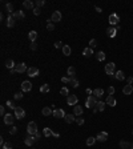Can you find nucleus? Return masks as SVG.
Wrapping results in <instances>:
<instances>
[{"mask_svg": "<svg viewBox=\"0 0 133 149\" xmlns=\"http://www.w3.org/2000/svg\"><path fill=\"white\" fill-rule=\"evenodd\" d=\"M0 115H2L3 117L5 116V109H4V107H0Z\"/></svg>", "mask_w": 133, "mask_h": 149, "instance_id": "52", "label": "nucleus"}, {"mask_svg": "<svg viewBox=\"0 0 133 149\" xmlns=\"http://www.w3.org/2000/svg\"><path fill=\"white\" fill-rule=\"evenodd\" d=\"M31 49L36 51V49H37V44H36V43H32V44H31Z\"/></svg>", "mask_w": 133, "mask_h": 149, "instance_id": "53", "label": "nucleus"}, {"mask_svg": "<svg viewBox=\"0 0 133 149\" xmlns=\"http://www.w3.org/2000/svg\"><path fill=\"white\" fill-rule=\"evenodd\" d=\"M47 21H48V25H47V29H48V31H53V29H55V25L51 23V20H47Z\"/></svg>", "mask_w": 133, "mask_h": 149, "instance_id": "45", "label": "nucleus"}, {"mask_svg": "<svg viewBox=\"0 0 133 149\" xmlns=\"http://www.w3.org/2000/svg\"><path fill=\"white\" fill-rule=\"evenodd\" d=\"M27 132H28L29 136H35L36 133H37V125H36L35 121L28 122V125H27Z\"/></svg>", "mask_w": 133, "mask_h": 149, "instance_id": "1", "label": "nucleus"}, {"mask_svg": "<svg viewBox=\"0 0 133 149\" xmlns=\"http://www.w3.org/2000/svg\"><path fill=\"white\" fill-rule=\"evenodd\" d=\"M132 133H133V130H132Z\"/></svg>", "mask_w": 133, "mask_h": 149, "instance_id": "61", "label": "nucleus"}, {"mask_svg": "<svg viewBox=\"0 0 133 149\" xmlns=\"http://www.w3.org/2000/svg\"><path fill=\"white\" fill-rule=\"evenodd\" d=\"M85 92H87V95H88V96H92V95H93V92H92V89H89V88H88L87 91H85Z\"/></svg>", "mask_w": 133, "mask_h": 149, "instance_id": "56", "label": "nucleus"}, {"mask_svg": "<svg viewBox=\"0 0 133 149\" xmlns=\"http://www.w3.org/2000/svg\"><path fill=\"white\" fill-rule=\"evenodd\" d=\"M105 57H107V56H105L104 52H97V53H96V59H97L99 61H104Z\"/></svg>", "mask_w": 133, "mask_h": 149, "instance_id": "32", "label": "nucleus"}, {"mask_svg": "<svg viewBox=\"0 0 133 149\" xmlns=\"http://www.w3.org/2000/svg\"><path fill=\"white\" fill-rule=\"evenodd\" d=\"M41 113H43V116H51V115H53V111H52L49 107H44L43 111H41Z\"/></svg>", "mask_w": 133, "mask_h": 149, "instance_id": "22", "label": "nucleus"}, {"mask_svg": "<svg viewBox=\"0 0 133 149\" xmlns=\"http://www.w3.org/2000/svg\"><path fill=\"white\" fill-rule=\"evenodd\" d=\"M116 79L119 80V81L125 80V73L122 72V71H117V72H116Z\"/></svg>", "mask_w": 133, "mask_h": 149, "instance_id": "25", "label": "nucleus"}, {"mask_svg": "<svg viewBox=\"0 0 133 149\" xmlns=\"http://www.w3.org/2000/svg\"><path fill=\"white\" fill-rule=\"evenodd\" d=\"M33 138H35V141H37V140H40V133H39V132H37V133H36V135L33 136Z\"/></svg>", "mask_w": 133, "mask_h": 149, "instance_id": "54", "label": "nucleus"}, {"mask_svg": "<svg viewBox=\"0 0 133 149\" xmlns=\"http://www.w3.org/2000/svg\"><path fill=\"white\" fill-rule=\"evenodd\" d=\"M114 87H108V89H107V93H108V95L109 96H113V93H114Z\"/></svg>", "mask_w": 133, "mask_h": 149, "instance_id": "42", "label": "nucleus"}, {"mask_svg": "<svg viewBox=\"0 0 133 149\" xmlns=\"http://www.w3.org/2000/svg\"><path fill=\"white\" fill-rule=\"evenodd\" d=\"M49 89H51V87L48 84H44V85H41L40 87V92L41 93H47V92H49Z\"/></svg>", "mask_w": 133, "mask_h": 149, "instance_id": "35", "label": "nucleus"}, {"mask_svg": "<svg viewBox=\"0 0 133 149\" xmlns=\"http://www.w3.org/2000/svg\"><path fill=\"white\" fill-rule=\"evenodd\" d=\"M114 67H116V64L114 63H108V64L105 65V73L107 75H109V77H116V75H114Z\"/></svg>", "mask_w": 133, "mask_h": 149, "instance_id": "2", "label": "nucleus"}, {"mask_svg": "<svg viewBox=\"0 0 133 149\" xmlns=\"http://www.w3.org/2000/svg\"><path fill=\"white\" fill-rule=\"evenodd\" d=\"M96 45H97V40H95V39H92V40L89 41V48H92V49H93Z\"/></svg>", "mask_w": 133, "mask_h": 149, "instance_id": "43", "label": "nucleus"}, {"mask_svg": "<svg viewBox=\"0 0 133 149\" xmlns=\"http://www.w3.org/2000/svg\"><path fill=\"white\" fill-rule=\"evenodd\" d=\"M60 93H61V96H69V91H68V88L67 87H63L61 88V91H60Z\"/></svg>", "mask_w": 133, "mask_h": 149, "instance_id": "37", "label": "nucleus"}, {"mask_svg": "<svg viewBox=\"0 0 133 149\" xmlns=\"http://www.w3.org/2000/svg\"><path fill=\"white\" fill-rule=\"evenodd\" d=\"M5 8H7V11H8V13H10V15L15 12V11H13V4H12V3H7Z\"/></svg>", "mask_w": 133, "mask_h": 149, "instance_id": "36", "label": "nucleus"}, {"mask_svg": "<svg viewBox=\"0 0 133 149\" xmlns=\"http://www.w3.org/2000/svg\"><path fill=\"white\" fill-rule=\"evenodd\" d=\"M107 33H108L109 37H114V36L117 35V29H116L114 27H109V28L107 29Z\"/></svg>", "mask_w": 133, "mask_h": 149, "instance_id": "19", "label": "nucleus"}, {"mask_svg": "<svg viewBox=\"0 0 133 149\" xmlns=\"http://www.w3.org/2000/svg\"><path fill=\"white\" fill-rule=\"evenodd\" d=\"M40 12H41L40 8H37V7H35V8H33V13L35 15H40Z\"/></svg>", "mask_w": 133, "mask_h": 149, "instance_id": "51", "label": "nucleus"}, {"mask_svg": "<svg viewBox=\"0 0 133 149\" xmlns=\"http://www.w3.org/2000/svg\"><path fill=\"white\" fill-rule=\"evenodd\" d=\"M105 103H107L109 107H116L117 101H116L114 96H108V97H107V101H105Z\"/></svg>", "mask_w": 133, "mask_h": 149, "instance_id": "17", "label": "nucleus"}, {"mask_svg": "<svg viewBox=\"0 0 133 149\" xmlns=\"http://www.w3.org/2000/svg\"><path fill=\"white\" fill-rule=\"evenodd\" d=\"M77 96L76 95H72V96H68L67 97V103H68V105H77Z\"/></svg>", "mask_w": 133, "mask_h": 149, "instance_id": "11", "label": "nucleus"}, {"mask_svg": "<svg viewBox=\"0 0 133 149\" xmlns=\"http://www.w3.org/2000/svg\"><path fill=\"white\" fill-rule=\"evenodd\" d=\"M53 135V130L52 129H49V128H44L43 129V136L44 137H51Z\"/></svg>", "mask_w": 133, "mask_h": 149, "instance_id": "27", "label": "nucleus"}, {"mask_svg": "<svg viewBox=\"0 0 133 149\" xmlns=\"http://www.w3.org/2000/svg\"><path fill=\"white\" fill-rule=\"evenodd\" d=\"M27 73H28L29 77H36V76L39 75V69H37L36 67H31V68H28Z\"/></svg>", "mask_w": 133, "mask_h": 149, "instance_id": "10", "label": "nucleus"}, {"mask_svg": "<svg viewBox=\"0 0 133 149\" xmlns=\"http://www.w3.org/2000/svg\"><path fill=\"white\" fill-rule=\"evenodd\" d=\"M71 77H69V76H64V77H61V83H64V84H69V83H71Z\"/></svg>", "mask_w": 133, "mask_h": 149, "instance_id": "41", "label": "nucleus"}, {"mask_svg": "<svg viewBox=\"0 0 133 149\" xmlns=\"http://www.w3.org/2000/svg\"><path fill=\"white\" fill-rule=\"evenodd\" d=\"M13 99H15V100H21V99H23V93H21V92H19V93H15Z\"/></svg>", "mask_w": 133, "mask_h": 149, "instance_id": "46", "label": "nucleus"}, {"mask_svg": "<svg viewBox=\"0 0 133 149\" xmlns=\"http://www.w3.org/2000/svg\"><path fill=\"white\" fill-rule=\"evenodd\" d=\"M64 120H65L68 124H72L73 121H76V117H75V115H65Z\"/></svg>", "mask_w": 133, "mask_h": 149, "instance_id": "24", "label": "nucleus"}, {"mask_svg": "<svg viewBox=\"0 0 133 149\" xmlns=\"http://www.w3.org/2000/svg\"><path fill=\"white\" fill-rule=\"evenodd\" d=\"M15 117H16V119H19V120L24 119V117H25V112H24V109L20 108V107H17L16 109H15Z\"/></svg>", "mask_w": 133, "mask_h": 149, "instance_id": "5", "label": "nucleus"}, {"mask_svg": "<svg viewBox=\"0 0 133 149\" xmlns=\"http://www.w3.org/2000/svg\"><path fill=\"white\" fill-rule=\"evenodd\" d=\"M67 72H68V76L71 77V79H75V76H76V69H75L73 67H69Z\"/></svg>", "mask_w": 133, "mask_h": 149, "instance_id": "29", "label": "nucleus"}, {"mask_svg": "<svg viewBox=\"0 0 133 149\" xmlns=\"http://www.w3.org/2000/svg\"><path fill=\"white\" fill-rule=\"evenodd\" d=\"M95 10H96L99 13H100V12H103V11H101V8H100V7H95Z\"/></svg>", "mask_w": 133, "mask_h": 149, "instance_id": "59", "label": "nucleus"}, {"mask_svg": "<svg viewBox=\"0 0 133 149\" xmlns=\"http://www.w3.org/2000/svg\"><path fill=\"white\" fill-rule=\"evenodd\" d=\"M5 67H7V68H10V69H13L15 67H16V64H15V61H13L12 59H10V60H7V61H5Z\"/></svg>", "mask_w": 133, "mask_h": 149, "instance_id": "30", "label": "nucleus"}, {"mask_svg": "<svg viewBox=\"0 0 133 149\" xmlns=\"http://www.w3.org/2000/svg\"><path fill=\"white\" fill-rule=\"evenodd\" d=\"M63 53H64L65 56H69V55H71V47L64 45V47H63Z\"/></svg>", "mask_w": 133, "mask_h": 149, "instance_id": "33", "label": "nucleus"}, {"mask_svg": "<svg viewBox=\"0 0 133 149\" xmlns=\"http://www.w3.org/2000/svg\"><path fill=\"white\" fill-rule=\"evenodd\" d=\"M96 141H97V138H96V137H88V138H87V145L92 146V145H95Z\"/></svg>", "mask_w": 133, "mask_h": 149, "instance_id": "34", "label": "nucleus"}, {"mask_svg": "<svg viewBox=\"0 0 133 149\" xmlns=\"http://www.w3.org/2000/svg\"><path fill=\"white\" fill-rule=\"evenodd\" d=\"M103 95H104V89H103V88H96L95 91H93V96H96L97 99L101 97Z\"/></svg>", "mask_w": 133, "mask_h": 149, "instance_id": "23", "label": "nucleus"}, {"mask_svg": "<svg viewBox=\"0 0 133 149\" xmlns=\"http://www.w3.org/2000/svg\"><path fill=\"white\" fill-rule=\"evenodd\" d=\"M15 69H16L17 73H24V72H27V71H28V68H27V65L24 64V63H19V64H16Z\"/></svg>", "mask_w": 133, "mask_h": 149, "instance_id": "8", "label": "nucleus"}, {"mask_svg": "<svg viewBox=\"0 0 133 149\" xmlns=\"http://www.w3.org/2000/svg\"><path fill=\"white\" fill-rule=\"evenodd\" d=\"M96 138H97V141H100V143H104V141L108 140V133L107 132H100L96 136Z\"/></svg>", "mask_w": 133, "mask_h": 149, "instance_id": "14", "label": "nucleus"}, {"mask_svg": "<svg viewBox=\"0 0 133 149\" xmlns=\"http://www.w3.org/2000/svg\"><path fill=\"white\" fill-rule=\"evenodd\" d=\"M73 115H75V116H81V115H83V107H81V105H75V108H73Z\"/></svg>", "mask_w": 133, "mask_h": 149, "instance_id": "20", "label": "nucleus"}, {"mask_svg": "<svg viewBox=\"0 0 133 149\" xmlns=\"http://www.w3.org/2000/svg\"><path fill=\"white\" fill-rule=\"evenodd\" d=\"M65 115H67V113L63 111V109H55L52 116H53V117H57V119H64Z\"/></svg>", "mask_w": 133, "mask_h": 149, "instance_id": "9", "label": "nucleus"}, {"mask_svg": "<svg viewBox=\"0 0 133 149\" xmlns=\"http://www.w3.org/2000/svg\"><path fill=\"white\" fill-rule=\"evenodd\" d=\"M132 149H133V144H132Z\"/></svg>", "mask_w": 133, "mask_h": 149, "instance_id": "60", "label": "nucleus"}, {"mask_svg": "<svg viewBox=\"0 0 133 149\" xmlns=\"http://www.w3.org/2000/svg\"><path fill=\"white\" fill-rule=\"evenodd\" d=\"M69 84L72 85V88H77V87H79V85H80L79 80H76V79H72V80H71V83H69Z\"/></svg>", "mask_w": 133, "mask_h": 149, "instance_id": "39", "label": "nucleus"}, {"mask_svg": "<svg viewBox=\"0 0 133 149\" xmlns=\"http://www.w3.org/2000/svg\"><path fill=\"white\" fill-rule=\"evenodd\" d=\"M45 4V2H44V0H37V2L35 3V5L37 7V8H40V7H43Z\"/></svg>", "mask_w": 133, "mask_h": 149, "instance_id": "44", "label": "nucleus"}, {"mask_svg": "<svg viewBox=\"0 0 133 149\" xmlns=\"http://www.w3.org/2000/svg\"><path fill=\"white\" fill-rule=\"evenodd\" d=\"M31 89H32V84H31L29 81H23V84H21V91H23V92H29Z\"/></svg>", "mask_w": 133, "mask_h": 149, "instance_id": "15", "label": "nucleus"}, {"mask_svg": "<svg viewBox=\"0 0 133 149\" xmlns=\"http://www.w3.org/2000/svg\"><path fill=\"white\" fill-rule=\"evenodd\" d=\"M24 143H25V145H28V146H31L33 143H35V138H33V136H29L28 135V137L24 140Z\"/></svg>", "mask_w": 133, "mask_h": 149, "instance_id": "31", "label": "nucleus"}, {"mask_svg": "<svg viewBox=\"0 0 133 149\" xmlns=\"http://www.w3.org/2000/svg\"><path fill=\"white\" fill-rule=\"evenodd\" d=\"M3 149H12V144L11 143H5L3 145Z\"/></svg>", "mask_w": 133, "mask_h": 149, "instance_id": "50", "label": "nucleus"}, {"mask_svg": "<svg viewBox=\"0 0 133 149\" xmlns=\"http://www.w3.org/2000/svg\"><path fill=\"white\" fill-rule=\"evenodd\" d=\"M53 137H56V138H59L60 137V135H59V133H56V132H53V135H52Z\"/></svg>", "mask_w": 133, "mask_h": 149, "instance_id": "57", "label": "nucleus"}, {"mask_svg": "<svg viewBox=\"0 0 133 149\" xmlns=\"http://www.w3.org/2000/svg\"><path fill=\"white\" fill-rule=\"evenodd\" d=\"M105 104H107V103H104V101H99V103L96 104V107L93 108V113H97V112H104Z\"/></svg>", "mask_w": 133, "mask_h": 149, "instance_id": "6", "label": "nucleus"}, {"mask_svg": "<svg viewBox=\"0 0 133 149\" xmlns=\"http://www.w3.org/2000/svg\"><path fill=\"white\" fill-rule=\"evenodd\" d=\"M109 24H111L112 27H114V25H119V23H120V16L117 13H111L109 15Z\"/></svg>", "mask_w": 133, "mask_h": 149, "instance_id": "4", "label": "nucleus"}, {"mask_svg": "<svg viewBox=\"0 0 133 149\" xmlns=\"http://www.w3.org/2000/svg\"><path fill=\"white\" fill-rule=\"evenodd\" d=\"M12 16L15 19H25V15H24V12H23V11H15L12 13Z\"/></svg>", "mask_w": 133, "mask_h": 149, "instance_id": "18", "label": "nucleus"}, {"mask_svg": "<svg viewBox=\"0 0 133 149\" xmlns=\"http://www.w3.org/2000/svg\"><path fill=\"white\" fill-rule=\"evenodd\" d=\"M10 72H11V75H15V73H17V72H16V69H15V68H13V69H11Z\"/></svg>", "mask_w": 133, "mask_h": 149, "instance_id": "58", "label": "nucleus"}, {"mask_svg": "<svg viewBox=\"0 0 133 149\" xmlns=\"http://www.w3.org/2000/svg\"><path fill=\"white\" fill-rule=\"evenodd\" d=\"M127 81H128V84H130V85H132V83H133V77H132V76H129L128 79H127Z\"/></svg>", "mask_w": 133, "mask_h": 149, "instance_id": "55", "label": "nucleus"}, {"mask_svg": "<svg viewBox=\"0 0 133 149\" xmlns=\"http://www.w3.org/2000/svg\"><path fill=\"white\" fill-rule=\"evenodd\" d=\"M76 122L79 124V125H83L85 121H84V119H83V117H76Z\"/></svg>", "mask_w": 133, "mask_h": 149, "instance_id": "48", "label": "nucleus"}, {"mask_svg": "<svg viewBox=\"0 0 133 149\" xmlns=\"http://www.w3.org/2000/svg\"><path fill=\"white\" fill-rule=\"evenodd\" d=\"M63 47H64V44H63L61 41H57V43H55V48H57V49H63Z\"/></svg>", "mask_w": 133, "mask_h": 149, "instance_id": "47", "label": "nucleus"}, {"mask_svg": "<svg viewBox=\"0 0 133 149\" xmlns=\"http://www.w3.org/2000/svg\"><path fill=\"white\" fill-rule=\"evenodd\" d=\"M51 21H61V12L60 11H55L51 16Z\"/></svg>", "mask_w": 133, "mask_h": 149, "instance_id": "12", "label": "nucleus"}, {"mask_svg": "<svg viewBox=\"0 0 133 149\" xmlns=\"http://www.w3.org/2000/svg\"><path fill=\"white\" fill-rule=\"evenodd\" d=\"M15 20H16V19H15V17L12 16V15H10V13H8V17H7V23H5V24H7V27H8V28L15 27V23H16Z\"/></svg>", "mask_w": 133, "mask_h": 149, "instance_id": "13", "label": "nucleus"}, {"mask_svg": "<svg viewBox=\"0 0 133 149\" xmlns=\"http://www.w3.org/2000/svg\"><path fill=\"white\" fill-rule=\"evenodd\" d=\"M28 39H29V41L35 43L36 39H37V32H36V31H31V32L28 33Z\"/></svg>", "mask_w": 133, "mask_h": 149, "instance_id": "21", "label": "nucleus"}, {"mask_svg": "<svg viewBox=\"0 0 133 149\" xmlns=\"http://www.w3.org/2000/svg\"><path fill=\"white\" fill-rule=\"evenodd\" d=\"M16 132H17V128H16V127H11V129H10L11 135H16Z\"/></svg>", "mask_w": 133, "mask_h": 149, "instance_id": "49", "label": "nucleus"}, {"mask_svg": "<svg viewBox=\"0 0 133 149\" xmlns=\"http://www.w3.org/2000/svg\"><path fill=\"white\" fill-rule=\"evenodd\" d=\"M7 107H8V108H11V109H13V111L17 108L16 105H15V103H13L12 100H8V101H7Z\"/></svg>", "mask_w": 133, "mask_h": 149, "instance_id": "38", "label": "nucleus"}, {"mask_svg": "<svg viewBox=\"0 0 133 149\" xmlns=\"http://www.w3.org/2000/svg\"><path fill=\"white\" fill-rule=\"evenodd\" d=\"M97 103H99V101H97V97L92 95V96H88L87 101H85V107H87V108H95Z\"/></svg>", "mask_w": 133, "mask_h": 149, "instance_id": "3", "label": "nucleus"}, {"mask_svg": "<svg viewBox=\"0 0 133 149\" xmlns=\"http://www.w3.org/2000/svg\"><path fill=\"white\" fill-rule=\"evenodd\" d=\"M23 5H24V8H27V10H33V8H35L33 3L31 2V0H25V2L23 3Z\"/></svg>", "mask_w": 133, "mask_h": 149, "instance_id": "26", "label": "nucleus"}, {"mask_svg": "<svg viewBox=\"0 0 133 149\" xmlns=\"http://www.w3.org/2000/svg\"><path fill=\"white\" fill-rule=\"evenodd\" d=\"M83 55H84L85 57H91L92 55H93V49H92V48H89V47H88V48H85V49L83 51Z\"/></svg>", "mask_w": 133, "mask_h": 149, "instance_id": "28", "label": "nucleus"}, {"mask_svg": "<svg viewBox=\"0 0 133 149\" xmlns=\"http://www.w3.org/2000/svg\"><path fill=\"white\" fill-rule=\"evenodd\" d=\"M122 93H124V95H132V93H133V87H132V85L130 84H127V85H125V87L122 88Z\"/></svg>", "mask_w": 133, "mask_h": 149, "instance_id": "16", "label": "nucleus"}, {"mask_svg": "<svg viewBox=\"0 0 133 149\" xmlns=\"http://www.w3.org/2000/svg\"><path fill=\"white\" fill-rule=\"evenodd\" d=\"M3 120H4V124H7V125H12L13 121H15V116L11 115V113H7V115L3 117Z\"/></svg>", "mask_w": 133, "mask_h": 149, "instance_id": "7", "label": "nucleus"}, {"mask_svg": "<svg viewBox=\"0 0 133 149\" xmlns=\"http://www.w3.org/2000/svg\"><path fill=\"white\" fill-rule=\"evenodd\" d=\"M129 145H132V144H129L128 141H124V140H122V141H120V146H121L122 149H127Z\"/></svg>", "mask_w": 133, "mask_h": 149, "instance_id": "40", "label": "nucleus"}]
</instances>
